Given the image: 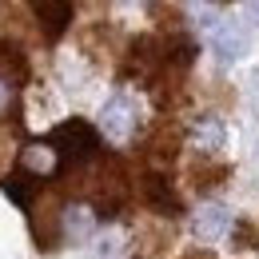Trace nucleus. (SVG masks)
Here are the masks:
<instances>
[{"instance_id": "1", "label": "nucleus", "mask_w": 259, "mask_h": 259, "mask_svg": "<svg viewBox=\"0 0 259 259\" xmlns=\"http://www.w3.org/2000/svg\"><path fill=\"white\" fill-rule=\"evenodd\" d=\"M44 140L52 144V152L60 160V171L64 167H80V163H92L100 156V132L92 124H84V120H64Z\"/></svg>"}, {"instance_id": "2", "label": "nucleus", "mask_w": 259, "mask_h": 259, "mask_svg": "<svg viewBox=\"0 0 259 259\" xmlns=\"http://www.w3.org/2000/svg\"><path fill=\"white\" fill-rule=\"evenodd\" d=\"M100 128H104L108 140L128 144L132 136L140 132V108H136V100L128 92H116V96L104 104V112H100Z\"/></svg>"}, {"instance_id": "3", "label": "nucleus", "mask_w": 259, "mask_h": 259, "mask_svg": "<svg viewBox=\"0 0 259 259\" xmlns=\"http://www.w3.org/2000/svg\"><path fill=\"white\" fill-rule=\"evenodd\" d=\"M199 24H203L207 36H211V52H215L220 64H235V60L247 52V36L239 32V24H231L224 16H203Z\"/></svg>"}, {"instance_id": "4", "label": "nucleus", "mask_w": 259, "mask_h": 259, "mask_svg": "<svg viewBox=\"0 0 259 259\" xmlns=\"http://www.w3.org/2000/svg\"><path fill=\"white\" fill-rule=\"evenodd\" d=\"M140 195L148 203V211H160V215H184V199L176 192V184L163 176V171H144L140 176Z\"/></svg>"}, {"instance_id": "5", "label": "nucleus", "mask_w": 259, "mask_h": 259, "mask_svg": "<svg viewBox=\"0 0 259 259\" xmlns=\"http://www.w3.org/2000/svg\"><path fill=\"white\" fill-rule=\"evenodd\" d=\"M28 8H32L36 24H40V32L44 40H60L68 32V24H72V8H76V0H28Z\"/></svg>"}, {"instance_id": "6", "label": "nucleus", "mask_w": 259, "mask_h": 259, "mask_svg": "<svg viewBox=\"0 0 259 259\" xmlns=\"http://www.w3.org/2000/svg\"><path fill=\"white\" fill-rule=\"evenodd\" d=\"M40 188H44V176H36L32 167H24V163H16V167L4 176V195H8L16 207H24V211L36 203Z\"/></svg>"}, {"instance_id": "7", "label": "nucleus", "mask_w": 259, "mask_h": 259, "mask_svg": "<svg viewBox=\"0 0 259 259\" xmlns=\"http://www.w3.org/2000/svg\"><path fill=\"white\" fill-rule=\"evenodd\" d=\"M227 231H231V215H227L224 203H203V207L195 211V235H199L203 243L224 239Z\"/></svg>"}, {"instance_id": "8", "label": "nucleus", "mask_w": 259, "mask_h": 259, "mask_svg": "<svg viewBox=\"0 0 259 259\" xmlns=\"http://www.w3.org/2000/svg\"><path fill=\"white\" fill-rule=\"evenodd\" d=\"M0 76L8 84H24L32 76V64H28V52L16 44V40H0Z\"/></svg>"}, {"instance_id": "9", "label": "nucleus", "mask_w": 259, "mask_h": 259, "mask_svg": "<svg viewBox=\"0 0 259 259\" xmlns=\"http://www.w3.org/2000/svg\"><path fill=\"white\" fill-rule=\"evenodd\" d=\"M96 207L92 203H64V239H88L96 231Z\"/></svg>"}, {"instance_id": "10", "label": "nucleus", "mask_w": 259, "mask_h": 259, "mask_svg": "<svg viewBox=\"0 0 259 259\" xmlns=\"http://www.w3.org/2000/svg\"><path fill=\"white\" fill-rule=\"evenodd\" d=\"M224 140H227V132H224V124H220L215 116H203V120L192 128V148L199 152V156L220 152V148H224Z\"/></svg>"}, {"instance_id": "11", "label": "nucleus", "mask_w": 259, "mask_h": 259, "mask_svg": "<svg viewBox=\"0 0 259 259\" xmlns=\"http://www.w3.org/2000/svg\"><path fill=\"white\" fill-rule=\"evenodd\" d=\"M192 176H195V188H220L227 176H231V167H227V163H207V167L195 163Z\"/></svg>"}, {"instance_id": "12", "label": "nucleus", "mask_w": 259, "mask_h": 259, "mask_svg": "<svg viewBox=\"0 0 259 259\" xmlns=\"http://www.w3.org/2000/svg\"><path fill=\"white\" fill-rule=\"evenodd\" d=\"M255 239H259V231L247 224V220H239V224L231 227V247H235V251H251Z\"/></svg>"}, {"instance_id": "13", "label": "nucleus", "mask_w": 259, "mask_h": 259, "mask_svg": "<svg viewBox=\"0 0 259 259\" xmlns=\"http://www.w3.org/2000/svg\"><path fill=\"white\" fill-rule=\"evenodd\" d=\"M8 104H12V84L0 76V112H8Z\"/></svg>"}, {"instance_id": "14", "label": "nucleus", "mask_w": 259, "mask_h": 259, "mask_svg": "<svg viewBox=\"0 0 259 259\" xmlns=\"http://www.w3.org/2000/svg\"><path fill=\"white\" fill-rule=\"evenodd\" d=\"M247 16H251V20L259 24V0H247Z\"/></svg>"}]
</instances>
